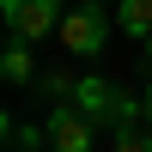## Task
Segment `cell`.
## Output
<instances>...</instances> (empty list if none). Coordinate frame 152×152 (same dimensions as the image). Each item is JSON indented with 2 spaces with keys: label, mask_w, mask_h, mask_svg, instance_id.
I'll return each mask as SVG.
<instances>
[{
  "label": "cell",
  "mask_w": 152,
  "mask_h": 152,
  "mask_svg": "<svg viewBox=\"0 0 152 152\" xmlns=\"http://www.w3.org/2000/svg\"><path fill=\"white\" fill-rule=\"evenodd\" d=\"M110 31H116V6H97V0H79V6L61 18V49H67L73 61H91L97 49L110 43Z\"/></svg>",
  "instance_id": "6da1fadb"
},
{
  "label": "cell",
  "mask_w": 152,
  "mask_h": 152,
  "mask_svg": "<svg viewBox=\"0 0 152 152\" xmlns=\"http://www.w3.org/2000/svg\"><path fill=\"white\" fill-rule=\"evenodd\" d=\"M146 67H152V37H146Z\"/></svg>",
  "instance_id": "ba28073f"
},
{
  "label": "cell",
  "mask_w": 152,
  "mask_h": 152,
  "mask_svg": "<svg viewBox=\"0 0 152 152\" xmlns=\"http://www.w3.org/2000/svg\"><path fill=\"white\" fill-rule=\"evenodd\" d=\"M140 104H146V128H152V79H146V91H140Z\"/></svg>",
  "instance_id": "52a82bcc"
},
{
  "label": "cell",
  "mask_w": 152,
  "mask_h": 152,
  "mask_svg": "<svg viewBox=\"0 0 152 152\" xmlns=\"http://www.w3.org/2000/svg\"><path fill=\"white\" fill-rule=\"evenodd\" d=\"M0 73H6V85L43 79V67H37V43H12V37H6V49H0Z\"/></svg>",
  "instance_id": "277c9868"
},
{
  "label": "cell",
  "mask_w": 152,
  "mask_h": 152,
  "mask_svg": "<svg viewBox=\"0 0 152 152\" xmlns=\"http://www.w3.org/2000/svg\"><path fill=\"white\" fill-rule=\"evenodd\" d=\"M116 31L134 37V43H146L152 37V0H116Z\"/></svg>",
  "instance_id": "5b68a950"
},
{
  "label": "cell",
  "mask_w": 152,
  "mask_h": 152,
  "mask_svg": "<svg viewBox=\"0 0 152 152\" xmlns=\"http://www.w3.org/2000/svg\"><path fill=\"white\" fill-rule=\"evenodd\" d=\"M43 128H49V152H91V146H97V128H104V122H97L85 104L61 97V104L43 116Z\"/></svg>",
  "instance_id": "7a4b0ae2"
},
{
  "label": "cell",
  "mask_w": 152,
  "mask_h": 152,
  "mask_svg": "<svg viewBox=\"0 0 152 152\" xmlns=\"http://www.w3.org/2000/svg\"><path fill=\"white\" fill-rule=\"evenodd\" d=\"M116 152H152V128H146V122L116 128Z\"/></svg>",
  "instance_id": "8992f818"
},
{
  "label": "cell",
  "mask_w": 152,
  "mask_h": 152,
  "mask_svg": "<svg viewBox=\"0 0 152 152\" xmlns=\"http://www.w3.org/2000/svg\"><path fill=\"white\" fill-rule=\"evenodd\" d=\"M61 0H0V24H6L12 43H43L61 31Z\"/></svg>",
  "instance_id": "3957f363"
},
{
  "label": "cell",
  "mask_w": 152,
  "mask_h": 152,
  "mask_svg": "<svg viewBox=\"0 0 152 152\" xmlns=\"http://www.w3.org/2000/svg\"><path fill=\"white\" fill-rule=\"evenodd\" d=\"M97 6H116V0H97Z\"/></svg>",
  "instance_id": "9c48e42d"
},
{
  "label": "cell",
  "mask_w": 152,
  "mask_h": 152,
  "mask_svg": "<svg viewBox=\"0 0 152 152\" xmlns=\"http://www.w3.org/2000/svg\"><path fill=\"white\" fill-rule=\"evenodd\" d=\"M12 152H24V146H12Z\"/></svg>",
  "instance_id": "30bf717a"
}]
</instances>
